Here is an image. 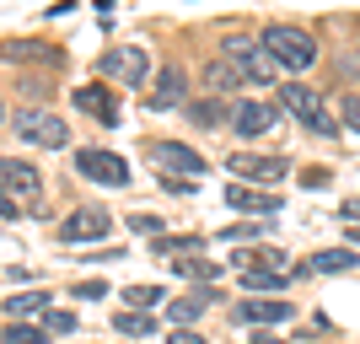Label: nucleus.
I'll return each mask as SVG.
<instances>
[{
  "instance_id": "1",
  "label": "nucleus",
  "mask_w": 360,
  "mask_h": 344,
  "mask_svg": "<svg viewBox=\"0 0 360 344\" xmlns=\"http://www.w3.org/2000/svg\"><path fill=\"white\" fill-rule=\"evenodd\" d=\"M280 108H285L307 135H339V119H333L328 108H323V97H317L312 87H301V81H285V87H280Z\"/></svg>"
},
{
  "instance_id": "2",
  "label": "nucleus",
  "mask_w": 360,
  "mask_h": 344,
  "mask_svg": "<svg viewBox=\"0 0 360 344\" xmlns=\"http://www.w3.org/2000/svg\"><path fill=\"white\" fill-rule=\"evenodd\" d=\"M264 49L280 60V70H307V65H317V38L307 27H296V22H274V27L264 32Z\"/></svg>"
},
{
  "instance_id": "3",
  "label": "nucleus",
  "mask_w": 360,
  "mask_h": 344,
  "mask_svg": "<svg viewBox=\"0 0 360 344\" xmlns=\"http://www.w3.org/2000/svg\"><path fill=\"white\" fill-rule=\"evenodd\" d=\"M221 60H231V65H237L248 87H269L274 75H280V60H274V54H269L264 44L242 38V32H231V38L221 44Z\"/></svg>"
},
{
  "instance_id": "4",
  "label": "nucleus",
  "mask_w": 360,
  "mask_h": 344,
  "mask_svg": "<svg viewBox=\"0 0 360 344\" xmlns=\"http://www.w3.org/2000/svg\"><path fill=\"white\" fill-rule=\"evenodd\" d=\"M301 269H285V258L274 253V248H258V253H242V274L237 280L248 291H285Z\"/></svg>"
},
{
  "instance_id": "5",
  "label": "nucleus",
  "mask_w": 360,
  "mask_h": 344,
  "mask_svg": "<svg viewBox=\"0 0 360 344\" xmlns=\"http://www.w3.org/2000/svg\"><path fill=\"white\" fill-rule=\"evenodd\" d=\"M97 70L113 81V87H140L146 81V70H150V54H146V44H113L103 54V65Z\"/></svg>"
},
{
  "instance_id": "6",
  "label": "nucleus",
  "mask_w": 360,
  "mask_h": 344,
  "mask_svg": "<svg viewBox=\"0 0 360 344\" xmlns=\"http://www.w3.org/2000/svg\"><path fill=\"white\" fill-rule=\"evenodd\" d=\"M75 172H81L86 183H103V189H124V183H129V167H124V156H113V151H103V146L75 151Z\"/></svg>"
},
{
  "instance_id": "7",
  "label": "nucleus",
  "mask_w": 360,
  "mask_h": 344,
  "mask_svg": "<svg viewBox=\"0 0 360 344\" xmlns=\"http://www.w3.org/2000/svg\"><path fill=\"white\" fill-rule=\"evenodd\" d=\"M11 129L22 140H32V146H49V151H65V119H54V113H38V108H16L11 113Z\"/></svg>"
},
{
  "instance_id": "8",
  "label": "nucleus",
  "mask_w": 360,
  "mask_h": 344,
  "mask_svg": "<svg viewBox=\"0 0 360 344\" xmlns=\"http://www.w3.org/2000/svg\"><path fill=\"white\" fill-rule=\"evenodd\" d=\"M146 156L162 172H183V178H199L205 172V156L194 146H183V140H146Z\"/></svg>"
},
{
  "instance_id": "9",
  "label": "nucleus",
  "mask_w": 360,
  "mask_h": 344,
  "mask_svg": "<svg viewBox=\"0 0 360 344\" xmlns=\"http://www.w3.org/2000/svg\"><path fill=\"white\" fill-rule=\"evenodd\" d=\"M280 113H285V108L242 97V103H231V129H237V135H248V140H258V135H269V129H280Z\"/></svg>"
},
{
  "instance_id": "10",
  "label": "nucleus",
  "mask_w": 360,
  "mask_h": 344,
  "mask_svg": "<svg viewBox=\"0 0 360 344\" xmlns=\"http://www.w3.org/2000/svg\"><path fill=\"white\" fill-rule=\"evenodd\" d=\"M226 167L237 172V183H280V178L290 172L285 156H264V151H237Z\"/></svg>"
},
{
  "instance_id": "11",
  "label": "nucleus",
  "mask_w": 360,
  "mask_h": 344,
  "mask_svg": "<svg viewBox=\"0 0 360 344\" xmlns=\"http://www.w3.org/2000/svg\"><path fill=\"white\" fill-rule=\"evenodd\" d=\"M0 183H6V194L22 199V205H38V199H44V178H38V167H32V162L6 156V162H0Z\"/></svg>"
},
{
  "instance_id": "12",
  "label": "nucleus",
  "mask_w": 360,
  "mask_h": 344,
  "mask_svg": "<svg viewBox=\"0 0 360 344\" xmlns=\"http://www.w3.org/2000/svg\"><path fill=\"white\" fill-rule=\"evenodd\" d=\"M108 226H113V215L97 210V205H86V210H75V215H65L60 242L65 248H70V242H97V237H108Z\"/></svg>"
},
{
  "instance_id": "13",
  "label": "nucleus",
  "mask_w": 360,
  "mask_h": 344,
  "mask_svg": "<svg viewBox=\"0 0 360 344\" xmlns=\"http://www.w3.org/2000/svg\"><path fill=\"white\" fill-rule=\"evenodd\" d=\"M290 301L280 296H258V301H237V323H248V329H269V323H290Z\"/></svg>"
},
{
  "instance_id": "14",
  "label": "nucleus",
  "mask_w": 360,
  "mask_h": 344,
  "mask_svg": "<svg viewBox=\"0 0 360 344\" xmlns=\"http://www.w3.org/2000/svg\"><path fill=\"white\" fill-rule=\"evenodd\" d=\"M183 103H188V75L178 65H167L150 87V113H167V108H183Z\"/></svg>"
},
{
  "instance_id": "15",
  "label": "nucleus",
  "mask_w": 360,
  "mask_h": 344,
  "mask_svg": "<svg viewBox=\"0 0 360 344\" xmlns=\"http://www.w3.org/2000/svg\"><path fill=\"white\" fill-rule=\"evenodd\" d=\"M226 205L242 210V215H274V210H280V194L253 189V183H231V189H226Z\"/></svg>"
},
{
  "instance_id": "16",
  "label": "nucleus",
  "mask_w": 360,
  "mask_h": 344,
  "mask_svg": "<svg viewBox=\"0 0 360 344\" xmlns=\"http://www.w3.org/2000/svg\"><path fill=\"white\" fill-rule=\"evenodd\" d=\"M75 108L91 113L103 129H108V124H119V97H113L108 87H75Z\"/></svg>"
},
{
  "instance_id": "17",
  "label": "nucleus",
  "mask_w": 360,
  "mask_h": 344,
  "mask_svg": "<svg viewBox=\"0 0 360 344\" xmlns=\"http://www.w3.org/2000/svg\"><path fill=\"white\" fill-rule=\"evenodd\" d=\"M360 258H355V248H323V253L307 264V274H349Z\"/></svg>"
},
{
  "instance_id": "18",
  "label": "nucleus",
  "mask_w": 360,
  "mask_h": 344,
  "mask_svg": "<svg viewBox=\"0 0 360 344\" xmlns=\"http://www.w3.org/2000/svg\"><path fill=\"white\" fill-rule=\"evenodd\" d=\"M210 301H215V291H188V296H183V301H172L167 312H172V323H178V329H188V323H194V317L205 312Z\"/></svg>"
},
{
  "instance_id": "19",
  "label": "nucleus",
  "mask_w": 360,
  "mask_h": 344,
  "mask_svg": "<svg viewBox=\"0 0 360 344\" xmlns=\"http://www.w3.org/2000/svg\"><path fill=\"white\" fill-rule=\"evenodd\" d=\"M113 329L129 333V339H150V333H156V312H135V307H124V312L113 317Z\"/></svg>"
},
{
  "instance_id": "20",
  "label": "nucleus",
  "mask_w": 360,
  "mask_h": 344,
  "mask_svg": "<svg viewBox=\"0 0 360 344\" xmlns=\"http://www.w3.org/2000/svg\"><path fill=\"white\" fill-rule=\"evenodd\" d=\"M188 119H194L199 129H221V124H231V108L205 97V103H188Z\"/></svg>"
},
{
  "instance_id": "21",
  "label": "nucleus",
  "mask_w": 360,
  "mask_h": 344,
  "mask_svg": "<svg viewBox=\"0 0 360 344\" xmlns=\"http://www.w3.org/2000/svg\"><path fill=\"white\" fill-rule=\"evenodd\" d=\"M205 87L210 91H231V87H242V70L231 60H215L210 70H205Z\"/></svg>"
},
{
  "instance_id": "22",
  "label": "nucleus",
  "mask_w": 360,
  "mask_h": 344,
  "mask_svg": "<svg viewBox=\"0 0 360 344\" xmlns=\"http://www.w3.org/2000/svg\"><path fill=\"white\" fill-rule=\"evenodd\" d=\"M27 312H49V296H38V291H27V296H6V317H11V323H22Z\"/></svg>"
},
{
  "instance_id": "23",
  "label": "nucleus",
  "mask_w": 360,
  "mask_h": 344,
  "mask_svg": "<svg viewBox=\"0 0 360 344\" xmlns=\"http://www.w3.org/2000/svg\"><path fill=\"white\" fill-rule=\"evenodd\" d=\"M124 301H129L135 312H156V301H167V291H162V285H129Z\"/></svg>"
},
{
  "instance_id": "24",
  "label": "nucleus",
  "mask_w": 360,
  "mask_h": 344,
  "mask_svg": "<svg viewBox=\"0 0 360 344\" xmlns=\"http://www.w3.org/2000/svg\"><path fill=\"white\" fill-rule=\"evenodd\" d=\"M49 333L44 329H32V323H11V317H6V344H44Z\"/></svg>"
},
{
  "instance_id": "25",
  "label": "nucleus",
  "mask_w": 360,
  "mask_h": 344,
  "mask_svg": "<svg viewBox=\"0 0 360 344\" xmlns=\"http://www.w3.org/2000/svg\"><path fill=\"white\" fill-rule=\"evenodd\" d=\"M124 221H129V231H140V237H167V231H162V215H150V210L124 215Z\"/></svg>"
},
{
  "instance_id": "26",
  "label": "nucleus",
  "mask_w": 360,
  "mask_h": 344,
  "mask_svg": "<svg viewBox=\"0 0 360 344\" xmlns=\"http://www.w3.org/2000/svg\"><path fill=\"white\" fill-rule=\"evenodd\" d=\"M172 269L188 274V280H194V274H199V280H215V264H210V258H172Z\"/></svg>"
},
{
  "instance_id": "27",
  "label": "nucleus",
  "mask_w": 360,
  "mask_h": 344,
  "mask_svg": "<svg viewBox=\"0 0 360 344\" xmlns=\"http://www.w3.org/2000/svg\"><path fill=\"white\" fill-rule=\"evenodd\" d=\"M44 333H60V339H65V333H75V312L49 307V312H44Z\"/></svg>"
},
{
  "instance_id": "28",
  "label": "nucleus",
  "mask_w": 360,
  "mask_h": 344,
  "mask_svg": "<svg viewBox=\"0 0 360 344\" xmlns=\"http://www.w3.org/2000/svg\"><path fill=\"white\" fill-rule=\"evenodd\" d=\"M156 253H199V237H156Z\"/></svg>"
},
{
  "instance_id": "29",
  "label": "nucleus",
  "mask_w": 360,
  "mask_h": 344,
  "mask_svg": "<svg viewBox=\"0 0 360 344\" xmlns=\"http://www.w3.org/2000/svg\"><path fill=\"white\" fill-rule=\"evenodd\" d=\"M339 124H345L349 135H360V97H345V103H339Z\"/></svg>"
},
{
  "instance_id": "30",
  "label": "nucleus",
  "mask_w": 360,
  "mask_h": 344,
  "mask_svg": "<svg viewBox=\"0 0 360 344\" xmlns=\"http://www.w3.org/2000/svg\"><path fill=\"white\" fill-rule=\"evenodd\" d=\"M70 296H75V301H103V296H108V280H81Z\"/></svg>"
},
{
  "instance_id": "31",
  "label": "nucleus",
  "mask_w": 360,
  "mask_h": 344,
  "mask_svg": "<svg viewBox=\"0 0 360 344\" xmlns=\"http://www.w3.org/2000/svg\"><path fill=\"white\" fill-rule=\"evenodd\" d=\"M264 226H253V221H237V226H226L221 231V242H248V237H258Z\"/></svg>"
},
{
  "instance_id": "32",
  "label": "nucleus",
  "mask_w": 360,
  "mask_h": 344,
  "mask_svg": "<svg viewBox=\"0 0 360 344\" xmlns=\"http://www.w3.org/2000/svg\"><path fill=\"white\" fill-rule=\"evenodd\" d=\"M301 183H307V189H323V183H328V172H323V167H307V172H301Z\"/></svg>"
},
{
  "instance_id": "33",
  "label": "nucleus",
  "mask_w": 360,
  "mask_h": 344,
  "mask_svg": "<svg viewBox=\"0 0 360 344\" xmlns=\"http://www.w3.org/2000/svg\"><path fill=\"white\" fill-rule=\"evenodd\" d=\"M0 215H6V221H22V199L6 194V199H0Z\"/></svg>"
},
{
  "instance_id": "34",
  "label": "nucleus",
  "mask_w": 360,
  "mask_h": 344,
  "mask_svg": "<svg viewBox=\"0 0 360 344\" xmlns=\"http://www.w3.org/2000/svg\"><path fill=\"white\" fill-rule=\"evenodd\" d=\"M113 258H124V248H103V253H91L86 264H113Z\"/></svg>"
},
{
  "instance_id": "35",
  "label": "nucleus",
  "mask_w": 360,
  "mask_h": 344,
  "mask_svg": "<svg viewBox=\"0 0 360 344\" xmlns=\"http://www.w3.org/2000/svg\"><path fill=\"white\" fill-rule=\"evenodd\" d=\"M167 344H205V339H199L194 329H178V333H172V339H167Z\"/></svg>"
},
{
  "instance_id": "36",
  "label": "nucleus",
  "mask_w": 360,
  "mask_h": 344,
  "mask_svg": "<svg viewBox=\"0 0 360 344\" xmlns=\"http://www.w3.org/2000/svg\"><path fill=\"white\" fill-rule=\"evenodd\" d=\"M339 215H345V221H349V226H360V199H349V205H345V210H339Z\"/></svg>"
},
{
  "instance_id": "37",
  "label": "nucleus",
  "mask_w": 360,
  "mask_h": 344,
  "mask_svg": "<svg viewBox=\"0 0 360 344\" xmlns=\"http://www.w3.org/2000/svg\"><path fill=\"white\" fill-rule=\"evenodd\" d=\"M253 344H280V339H274V333H253Z\"/></svg>"
},
{
  "instance_id": "38",
  "label": "nucleus",
  "mask_w": 360,
  "mask_h": 344,
  "mask_svg": "<svg viewBox=\"0 0 360 344\" xmlns=\"http://www.w3.org/2000/svg\"><path fill=\"white\" fill-rule=\"evenodd\" d=\"M355 54H360V49H355Z\"/></svg>"
}]
</instances>
